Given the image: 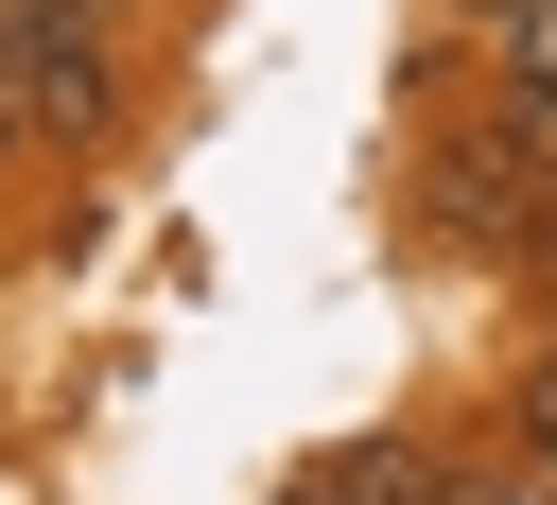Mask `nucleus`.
Listing matches in <instances>:
<instances>
[{
    "instance_id": "obj_1",
    "label": "nucleus",
    "mask_w": 557,
    "mask_h": 505,
    "mask_svg": "<svg viewBox=\"0 0 557 505\" xmlns=\"http://www.w3.org/2000/svg\"><path fill=\"white\" fill-rule=\"evenodd\" d=\"M540 209H557V192L487 139V104L418 139V244H435L453 279H522V261H540Z\"/></svg>"
},
{
    "instance_id": "obj_2",
    "label": "nucleus",
    "mask_w": 557,
    "mask_h": 505,
    "mask_svg": "<svg viewBox=\"0 0 557 505\" xmlns=\"http://www.w3.org/2000/svg\"><path fill=\"white\" fill-rule=\"evenodd\" d=\"M0 87H17L35 157H104L122 139V35H104V0H0Z\"/></svg>"
},
{
    "instance_id": "obj_3",
    "label": "nucleus",
    "mask_w": 557,
    "mask_h": 505,
    "mask_svg": "<svg viewBox=\"0 0 557 505\" xmlns=\"http://www.w3.org/2000/svg\"><path fill=\"white\" fill-rule=\"evenodd\" d=\"M313 488H331V505H453V453H435V435H348Z\"/></svg>"
},
{
    "instance_id": "obj_4",
    "label": "nucleus",
    "mask_w": 557,
    "mask_h": 505,
    "mask_svg": "<svg viewBox=\"0 0 557 505\" xmlns=\"http://www.w3.org/2000/svg\"><path fill=\"white\" fill-rule=\"evenodd\" d=\"M505 453L557 488V348H522V366H505Z\"/></svg>"
},
{
    "instance_id": "obj_5",
    "label": "nucleus",
    "mask_w": 557,
    "mask_h": 505,
    "mask_svg": "<svg viewBox=\"0 0 557 505\" xmlns=\"http://www.w3.org/2000/svg\"><path fill=\"white\" fill-rule=\"evenodd\" d=\"M17 157H35V122H17V87H0V192H17Z\"/></svg>"
},
{
    "instance_id": "obj_6",
    "label": "nucleus",
    "mask_w": 557,
    "mask_h": 505,
    "mask_svg": "<svg viewBox=\"0 0 557 505\" xmlns=\"http://www.w3.org/2000/svg\"><path fill=\"white\" fill-rule=\"evenodd\" d=\"M453 17H470V35H487V17H522V0H453Z\"/></svg>"
},
{
    "instance_id": "obj_7",
    "label": "nucleus",
    "mask_w": 557,
    "mask_h": 505,
    "mask_svg": "<svg viewBox=\"0 0 557 505\" xmlns=\"http://www.w3.org/2000/svg\"><path fill=\"white\" fill-rule=\"evenodd\" d=\"M540 261H557V209H540Z\"/></svg>"
},
{
    "instance_id": "obj_8",
    "label": "nucleus",
    "mask_w": 557,
    "mask_h": 505,
    "mask_svg": "<svg viewBox=\"0 0 557 505\" xmlns=\"http://www.w3.org/2000/svg\"><path fill=\"white\" fill-rule=\"evenodd\" d=\"M296 505H331V488H296Z\"/></svg>"
}]
</instances>
